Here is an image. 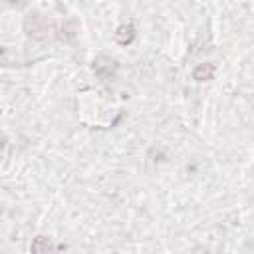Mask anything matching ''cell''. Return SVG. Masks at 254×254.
Segmentation results:
<instances>
[{
    "mask_svg": "<svg viewBox=\"0 0 254 254\" xmlns=\"http://www.w3.org/2000/svg\"><path fill=\"white\" fill-rule=\"evenodd\" d=\"M32 254H54V242L50 236H36L30 246Z\"/></svg>",
    "mask_w": 254,
    "mask_h": 254,
    "instance_id": "1",
    "label": "cell"
},
{
    "mask_svg": "<svg viewBox=\"0 0 254 254\" xmlns=\"http://www.w3.org/2000/svg\"><path fill=\"white\" fill-rule=\"evenodd\" d=\"M133 38H135V28H133V24H121V26L117 28V32H115V40H117L121 46L131 44Z\"/></svg>",
    "mask_w": 254,
    "mask_h": 254,
    "instance_id": "2",
    "label": "cell"
},
{
    "mask_svg": "<svg viewBox=\"0 0 254 254\" xmlns=\"http://www.w3.org/2000/svg\"><path fill=\"white\" fill-rule=\"evenodd\" d=\"M214 71H216V67L212 64H200L198 67H194L192 77L196 81H206V79H212L214 77Z\"/></svg>",
    "mask_w": 254,
    "mask_h": 254,
    "instance_id": "3",
    "label": "cell"
},
{
    "mask_svg": "<svg viewBox=\"0 0 254 254\" xmlns=\"http://www.w3.org/2000/svg\"><path fill=\"white\" fill-rule=\"evenodd\" d=\"M93 69H95V73L99 77L107 79V77H111V73L115 69V62L113 60H107V65H103V58H99L97 62H93Z\"/></svg>",
    "mask_w": 254,
    "mask_h": 254,
    "instance_id": "4",
    "label": "cell"
}]
</instances>
